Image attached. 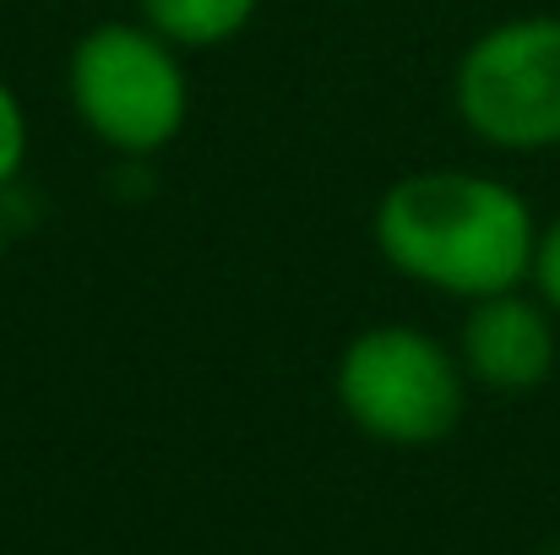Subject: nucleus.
I'll use <instances>...</instances> for the list:
<instances>
[{"instance_id": "39448f33", "label": "nucleus", "mask_w": 560, "mask_h": 555, "mask_svg": "<svg viewBox=\"0 0 560 555\" xmlns=\"http://www.w3.org/2000/svg\"><path fill=\"white\" fill-rule=\"evenodd\" d=\"M556 311L523 284V289H501L485 300H468L463 327H457V360L468 386H485L495 397H523L539 392L560 360V333Z\"/></svg>"}, {"instance_id": "0eeeda50", "label": "nucleus", "mask_w": 560, "mask_h": 555, "mask_svg": "<svg viewBox=\"0 0 560 555\" xmlns=\"http://www.w3.org/2000/svg\"><path fill=\"white\" fill-rule=\"evenodd\" d=\"M22 164H27V109L0 77V190L22 175Z\"/></svg>"}, {"instance_id": "423d86ee", "label": "nucleus", "mask_w": 560, "mask_h": 555, "mask_svg": "<svg viewBox=\"0 0 560 555\" xmlns=\"http://www.w3.org/2000/svg\"><path fill=\"white\" fill-rule=\"evenodd\" d=\"M261 0H137V16L175 49H218L256 22Z\"/></svg>"}, {"instance_id": "9d476101", "label": "nucleus", "mask_w": 560, "mask_h": 555, "mask_svg": "<svg viewBox=\"0 0 560 555\" xmlns=\"http://www.w3.org/2000/svg\"><path fill=\"white\" fill-rule=\"evenodd\" d=\"M0 262H5V223H0Z\"/></svg>"}, {"instance_id": "1a4fd4ad", "label": "nucleus", "mask_w": 560, "mask_h": 555, "mask_svg": "<svg viewBox=\"0 0 560 555\" xmlns=\"http://www.w3.org/2000/svg\"><path fill=\"white\" fill-rule=\"evenodd\" d=\"M534 555H560V540H550V545H539Z\"/></svg>"}, {"instance_id": "6e6552de", "label": "nucleus", "mask_w": 560, "mask_h": 555, "mask_svg": "<svg viewBox=\"0 0 560 555\" xmlns=\"http://www.w3.org/2000/svg\"><path fill=\"white\" fill-rule=\"evenodd\" d=\"M528 289L560 316V212L550 223H539V240H534V267H528Z\"/></svg>"}, {"instance_id": "7ed1b4c3", "label": "nucleus", "mask_w": 560, "mask_h": 555, "mask_svg": "<svg viewBox=\"0 0 560 555\" xmlns=\"http://www.w3.org/2000/svg\"><path fill=\"white\" fill-rule=\"evenodd\" d=\"M332 397L343 419L381 447H435L457 430L468 375L452 344L413 322H375L338 349Z\"/></svg>"}, {"instance_id": "f03ea898", "label": "nucleus", "mask_w": 560, "mask_h": 555, "mask_svg": "<svg viewBox=\"0 0 560 555\" xmlns=\"http://www.w3.org/2000/svg\"><path fill=\"white\" fill-rule=\"evenodd\" d=\"M66 99L93 142L120 159H153L186 131V49L159 38L142 16L93 22L71 44Z\"/></svg>"}, {"instance_id": "20e7f679", "label": "nucleus", "mask_w": 560, "mask_h": 555, "mask_svg": "<svg viewBox=\"0 0 560 555\" xmlns=\"http://www.w3.org/2000/svg\"><path fill=\"white\" fill-rule=\"evenodd\" d=\"M463 131L495 153L560 148V16L523 11L468 38L452 71Z\"/></svg>"}, {"instance_id": "f257e3e1", "label": "nucleus", "mask_w": 560, "mask_h": 555, "mask_svg": "<svg viewBox=\"0 0 560 555\" xmlns=\"http://www.w3.org/2000/svg\"><path fill=\"white\" fill-rule=\"evenodd\" d=\"M371 240L397 278L468 305L528 284L539 218L512 181L479 170H413L381 190Z\"/></svg>"}]
</instances>
